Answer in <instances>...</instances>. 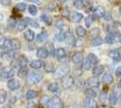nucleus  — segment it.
<instances>
[{
  "label": "nucleus",
  "mask_w": 121,
  "mask_h": 108,
  "mask_svg": "<svg viewBox=\"0 0 121 108\" xmlns=\"http://www.w3.org/2000/svg\"><path fill=\"white\" fill-rule=\"evenodd\" d=\"M43 74L38 71H30L28 72L26 76V82L28 85H35L42 81L43 79Z\"/></svg>",
  "instance_id": "obj_1"
},
{
  "label": "nucleus",
  "mask_w": 121,
  "mask_h": 108,
  "mask_svg": "<svg viewBox=\"0 0 121 108\" xmlns=\"http://www.w3.org/2000/svg\"><path fill=\"white\" fill-rule=\"evenodd\" d=\"M99 63V58L94 53H90L86 60L82 63V66L85 69H90L91 68L95 67Z\"/></svg>",
  "instance_id": "obj_2"
},
{
  "label": "nucleus",
  "mask_w": 121,
  "mask_h": 108,
  "mask_svg": "<svg viewBox=\"0 0 121 108\" xmlns=\"http://www.w3.org/2000/svg\"><path fill=\"white\" fill-rule=\"evenodd\" d=\"M28 63V60L27 58H25V56H20L18 58H15V60H13L11 61L10 67L14 69V68H25L26 67Z\"/></svg>",
  "instance_id": "obj_3"
},
{
  "label": "nucleus",
  "mask_w": 121,
  "mask_h": 108,
  "mask_svg": "<svg viewBox=\"0 0 121 108\" xmlns=\"http://www.w3.org/2000/svg\"><path fill=\"white\" fill-rule=\"evenodd\" d=\"M70 72V67L66 64H61L60 66H58L57 68L54 70V76L57 78H62L65 76H67Z\"/></svg>",
  "instance_id": "obj_4"
},
{
  "label": "nucleus",
  "mask_w": 121,
  "mask_h": 108,
  "mask_svg": "<svg viewBox=\"0 0 121 108\" xmlns=\"http://www.w3.org/2000/svg\"><path fill=\"white\" fill-rule=\"evenodd\" d=\"M48 108H64L63 101L59 96H53L50 98L49 102L47 104Z\"/></svg>",
  "instance_id": "obj_5"
},
{
  "label": "nucleus",
  "mask_w": 121,
  "mask_h": 108,
  "mask_svg": "<svg viewBox=\"0 0 121 108\" xmlns=\"http://www.w3.org/2000/svg\"><path fill=\"white\" fill-rule=\"evenodd\" d=\"M14 76H15V70L10 66L4 67L2 68V70L0 71V78L1 79H11Z\"/></svg>",
  "instance_id": "obj_6"
},
{
  "label": "nucleus",
  "mask_w": 121,
  "mask_h": 108,
  "mask_svg": "<svg viewBox=\"0 0 121 108\" xmlns=\"http://www.w3.org/2000/svg\"><path fill=\"white\" fill-rule=\"evenodd\" d=\"M60 83H61V87L64 89H69V88H72L73 85L75 84V79L71 75H67V76L61 78Z\"/></svg>",
  "instance_id": "obj_7"
},
{
  "label": "nucleus",
  "mask_w": 121,
  "mask_h": 108,
  "mask_svg": "<svg viewBox=\"0 0 121 108\" xmlns=\"http://www.w3.org/2000/svg\"><path fill=\"white\" fill-rule=\"evenodd\" d=\"M6 86H7V88L9 90H11V91H15V90L19 89V88H20L21 86V83L16 78H11V79H9L7 81Z\"/></svg>",
  "instance_id": "obj_8"
},
{
  "label": "nucleus",
  "mask_w": 121,
  "mask_h": 108,
  "mask_svg": "<svg viewBox=\"0 0 121 108\" xmlns=\"http://www.w3.org/2000/svg\"><path fill=\"white\" fill-rule=\"evenodd\" d=\"M71 61L73 62L74 64L77 65H80L82 64L84 61V56H83V53L81 52H76L73 53V55L71 57Z\"/></svg>",
  "instance_id": "obj_9"
},
{
  "label": "nucleus",
  "mask_w": 121,
  "mask_h": 108,
  "mask_svg": "<svg viewBox=\"0 0 121 108\" xmlns=\"http://www.w3.org/2000/svg\"><path fill=\"white\" fill-rule=\"evenodd\" d=\"M108 56L110 57L114 61H119L121 60V49H113V50L109 51Z\"/></svg>",
  "instance_id": "obj_10"
},
{
  "label": "nucleus",
  "mask_w": 121,
  "mask_h": 108,
  "mask_svg": "<svg viewBox=\"0 0 121 108\" xmlns=\"http://www.w3.org/2000/svg\"><path fill=\"white\" fill-rule=\"evenodd\" d=\"M64 41L67 45L74 46L76 43V39L71 32H67L65 33V36H64Z\"/></svg>",
  "instance_id": "obj_11"
},
{
  "label": "nucleus",
  "mask_w": 121,
  "mask_h": 108,
  "mask_svg": "<svg viewBox=\"0 0 121 108\" xmlns=\"http://www.w3.org/2000/svg\"><path fill=\"white\" fill-rule=\"evenodd\" d=\"M87 84L91 88H98L100 86V81L96 77H91L87 80Z\"/></svg>",
  "instance_id": "obj_12"
},
{
  "label": "nucleus",
  "mask_w": 121,
  "mask_h": 108,
  "mask_svg": "<svg viewBox=\"0 0 121 108\" xmlns=\"http://www.w3.org/2000/svg\"><path fill=\"white\" fill-rule=\"evenodd\" d=\"M10 39H8L6 37H1L0 38V49L7 50V49H10Z\"/></svg>",
  "instance_id": "obj_13"
},
{
  "label": "nucleus",
  "mask_w": 121,
  "mask_h": 108,
  "mask_svg": "<svg viewBox=\"0 0 121 108\" xmlns=\"http://www.w3.org/2000/svg\"><path fill=\"white\" fill-rule=\"evenodd\" d=\"M93 12H94V16L96 17H99V18H102L106 16V9L101 5L97 6Z\"/></svg>",
  "instance_id": "obj_14"
},
{
  "label": "nucleus",
  "mask_w": 121,
  "mask_h": 108,
  "mask_svg": "<svg viewBox=\"0 0 121 108\" xmlns=\"http://www.w3.org/2000/svg\"><path fill=\"white\" fill-rule=\"evenodd\" d=\"M44 62L42 60H35L30 63V67L34 69H40L44 67Z\"/></svg>",
  "instance_id": "obj_15"
},
{
  "label": "nucleus",
  "mask_w": 121,
  "mask_h": 108,
  "mask_svg": "<svg viewBox=\"0 0 121 108\" xmlns=\"http://www.w3.org/2000/svg\"><path fill=\"white\" fill-rule=\"evenodd\" d=\"M0 56L3 60H12L15 59V53L14 51H5L0 53Z\"/></svg>",
  "instance_id": "obj_16"
},
{
  "label": "nucleus",
  "mask_w": 121,
  "mask_h": 108,
  "mask_svg": "<svg viewBox=\"0 0 121 108\" xmlns=\"http://www.w3.org/2000/svg\"><path fill=\"white\" fill-rule=\"evenodd\" d=\"M83 105L85 108H96L97 103L95 102L94 99L86 97L85 100L83 101Z\"/></svg>",
  "instance_id": "obj_17"
},
{
  "label": "nucleus",
  "mask_w": 121,
  "mask_h": 108,
  "mask_svg": "<svg viewBox=\"0 0 121 108\" xmlns=\"http://www.w3.org/2000/svg\"><path fill=\"white\" fill-rule=\"evenodd\" d=\"M102 81L105 84H107V85H111L112 83L114 82V77H113L111 73L106 72V73H104V75L102 77Z\"/></svg>",
  "instance_id": "obj_18"
},
{
  "label": "nucleus",
  "mask_w": 121,
  "mask_h": 108,
  "mask_svg": "<svg viewBox=\"0 0 121 108\" xmlns=\"http://www.w3.org/2000/svg\"><path fill=\"white\" fill-rule=\"evenodd\" d=\"M89 3H91V2H89V1H82V0H76V1L73 2V5L75 6L77 9H82L85 6H89L90 5Z\"/></svg>",
  "instance_id": "obj_19"
},
{
  "label": "nucleus",
  "mask_w": 121,
  "mask_h": 108,
  "mask_svg": "<svg viewBox=\"0 0 121 108\" xmlns=\"http://www.w3.org/2000/svg\"><path fill=\"white\" fill-rule=\"evenodd\" d=\"M36 56L38 57L39 59L43 60V59H46L47 57L49 56V54H48L47 51H46L43 47H41V48H39L37 50V52H36Z\"/></svg>",
  "instance_id": "obj_20"
},
{
  "label": "nucleus",
  "mask_w": 121,
  "mask_h": 108,
  "mask_svg": "<svg viewBox=\"0 0 121 108\" xmlns=\"http://www.w3.org/2000/svg\"><path fill=\"white\" fill-rule=\"evenodd\" d=\"M54 56H55V58L58 59V60H62V59H64L66 57L65 50H64L63 48H59V49L55 50V52H54Z\"/></svg>",
  "instance_id": "obj_21"
},
{
  "label": "nucleus",
  "mask_w": 121,
  "mask_h": 108,
  "mask_svg": "<svg viewBox=\"0 0 121 108\" xmlns=\"http://www.w3.org/2000/svg\"><path fill=\"white\" fill-rule=\"evenodd\" d=\"M24 37L25 39L27 41H32L35 40V32L32 31V30H26V31L24 32Z\"/></svg>",
  "instance_id": "obj_22"
},
{
  "label": "nucleus",
  "mask_w": 121,
  "mask_h": 108,
  "mask_svg": "<svg viewBox=\"0 0 121 108\" xmlns=\"http://www.w3.org/2000/svg\"><path fill=\"white\" fill-rule=\"evenodd\" d=\"M103 72H104V66H102V65H97L92 68V74L97 77L102 75Z\"/></svg>",
  "instance_id": "obj_23"
},
{
  "label": "nucleus",
  "mask_w": 121,
  "mask_h": 108,
  "mask_svg": "<svg viewBox=\"0 0 121 108\" xmlns=\"http://www.w3.org/2000/svg\"><path fill=\"white\" fill-rule=\"evenodd\" d=\"M10 44H11V49L13 50H19L21 48V41L17 39V38H13L10 40Z\"/></svg>",
  "instance_id": "obj_24"
},
{
  "label": "nucleus",
  "mask_w": 121,
  "mask_h": 108,
  "mask_svg": "<svg viewBox=\"0 0 121 108\" xmlns=\"http://www.w3.org/2000/svg\"><path fill=\"white\" fill-rule=\"evenodd\" d=\"M71 20H72V22H74V23H80L82 20V18H83V15L81 14V13H79V12H73L71 14Z\"/></svg>",
  "instance_id": "obj_25"
},
{
  "label": "nucleus",
  "mask_w": 121,
  "mask_h": 108,
  "mask_svg": "<svg viewBox=\"0 0 121 108\" xmlns=\"http://www.w3.org/2000/svg\"><path fill=\"white\" fill-rule=\"evenodd\" d=\"M104 42L103 38L100 36H95L94 38H92V40L91 41V44L92 46H99Z\"/></svg>",
  "instance_id": "obj_26"
},
{
  "label": "nucleus",
  "mask_w": 121,
  "mask_h": 108,
  "mask_svg": "<svg viewBox=\"0 0 121 108\" xmlns=\"http://www.w3.org/2000/svg\"><path fill=\"white\" fill-rule=\"evenodd\" d=\"M47 38H48L47 32H46L45 31H43V32H41L40 33L36 36V41L39 42V43H42V42L45 41L46 40H47Z\"/></svg>",
  "instance_id": "obj_27"
},
{
  "label": "nucleus",
  "mask_w": 121,
  "mask_h": 108,
  "mask_svg": "<svg viewBox=\"0 0 121 108\" xmlns=\"http://www.w3.org/2000/svg\"><path fill=\"white\" fill-rule=\"evenodd\" d=\"M108 103L110 105H115L117 103V95L115 92H111L109 94V96H108Z\"/></svg>",
  "instance_id": "obj_28"
},
{
  "label": "nucleus",
  "mask_w": 121,
  "mask_h": 108,
  "mask_svg": "<svg viewBox=\"0 0 121 108\" xmlns=\"http://www.w3.org/2000/svg\"><path fill=\"white\" fill-rule=\"evenodd\" d=\"M27 23H26V20L25 19H23V20H20L19 22H17V24H16V29H17V31L18 32H22L24 31L25 28L27 27Z\"/></svg>",
  "instance_id": "obj_29"
},
{
  "label": "nucleus",
  "mask_w": 121,
  "mask_h": 108,
  "mask_svg": "<svg viewBox=\"0 0 121 108\" xmlns=\"http://www.w3.org/2000/svg\"><path fill=\"white\" fill-rule=\"evenodd\" d=\"M47 89L52 93H56L59 90V84L57 82H52L48 85Z\"/></svg>",
  "instance_id": "obj_30"
},
{
  "label": "nucleus",
  "mask_w": 121,
  "mask_h": 108,
  "mask_svg": "<svg viewBox=\"0 0 121 108\" xmlns=\"http://www.w3.org/2000/svg\"><path fill=\"white\" fill-rule=\"evenodd\" d=\"M43 48L47 51L49 55L54 56V52H55V50H54V46H53V44H52V42H47L45 44V46L43 47Z\"/></svg>",
  "instance_id": "obj_31"
},
{
  "label": "nucleus",
  "mask_w": 121,
  "mask_h": 108,
  "mask_svg": "<svg viewBox=\"0 0 121 108\" xmlns=\"http://www.w3.org/2000/svg\"><path fill=\"white\" fill-rule=\"evenodd\" d=\"M16 24H17V22H16L15 17H13V16L9 17V19L7 20V27L10 30H12V29H15V27H16Z\"/></svg>",
  "instance_id": "obj_32"
},
{
  "label": "nucleus",
  "mask_w": 121,
  "mask_h": 108,
  "mask_svg": "<svg viewBox=\"0 0 121 108\" xmlns=\"http://www.w3.org/2000/svg\"><path fill=\"white\" fill-rule=\"evenodd\" d=\"M85 96L88 98H92V99H94V98L97 96V93L93 88H87L85 90Z\"/></svg>",
  "instance_id": "obj_33"
},
{
  "label": "nucleus",
  "mask_w": 121,
  "mask_h": 108,
  "mask_svg": "<svg viewBox=\"0 0 121 108\" xmlns=\"http://www.w3.org/2000/svg\"><path fill=\"white\" fill-rule=\"evenodd\" d=\"M37 96V92L35 91V90H33V89H30V90H28L26 94H25V98L27 99V100H33V99H35V98Z\"/></svg>",
  "instance_id": "obj_34"
},
{
  "label": "nucleus",
  "mask_w": 121,
  "mask_h": 108,
  "mask_svg": "<svg viewBox=\"0 0 121 108\" xmlns=\"http://www.w3.org/2000/svg\"><path fill=\"white\" fill-rule=\"evenodd\" d=\"M41 20L43 21L44 24H46L47 25H51L52 23V20L51 16H48L47 14H43V15L41 16Z\"/></svg>",
  "instance_id": "obj_35"
},
{
  "label": "nucleus",
  "mask_w": 121,
  "mask_h": 108,
  "mask_svg": "<svg viewBox=\"0 0 121 108\" xmlns=\"http://www.w3.org/2000/svg\"><path fill=\"white\" fill-rule=\"evenodd\" d=\"M44 70H45L46 73H52L54 72L55 68H54V65L52 63V62H47L44 64Z\"/></svg>",
  "instance_id": "obj_36"
},
{
  "label": "nucleus",
  "mask_w": 121,
  "mask_h": 108,
  "mask_svg": "<svg viewBox=\"0 0 121 108\" xmlns=\"http://www.w3.org/2000/svg\"><path fill=\"white\" fill-rule=\"evenodd\" d=\"M76 34L79 37H84V36L87 34V31L84 27L82 26H78L76 28Z\"/></svg>",
  "instance_id": "obj_37"
},
{
  "label": "nucleus",
  "mask_w": 121,
  "mask_h": 108,
  "mask_svg": "<svg viewBox=\"0 0 121 108\" xmlns=\"http://www.w3.org/2000/svg\"><path fill=\"white\" fill-rule=\"evenodd\" d=\"M104 41H105V42L108 43V44L114 43V42H115V34H114V33H110V32L107 33Z\"/></svg>",
  "instance_id": "obj_38"
},
{
  "label": "nucleus",
  "mask_w": 121,
  "mask_h": 108,
  "mask_svg": "<svg viewBox=\"0 0 121 108\" xmlns=\"http://www.w3.org/2000/svg\"><path fill=\"white\" fill-rule=\"evenodd\" d=\"M7 99V92L5 89H0V104H4Z\"/></svg>",
  "instance_id": "obj_39"
},
{
  "label": "nucleus",
  "mask_w": 121,
  "mask_h": 108,
  "mask_svg": "<svg viewBox=\"0 0 121 108\" xmlns=\"http://www.w3.org/2000/svg\"><path fill=\"white\" fill-rule=\"evenodd\" d=\"M26 4L24 3V2H20V3H18V4H16V5L15 6V8H14V10H17L19 11V12H24V11L26 9Z\"/></svg>",
  "instance_id": "obj_40"
},
{
  "label": "nucleus",
  "mask_w": 121,
  "mask_h": 108,
  "mask_svg": "<svg viewBox=\"0 0 121 108\" xmlns=\"http://www.w3.org/2000/svg\"><path fill=\"white\" fill-rule=\"evenodd\" d=\"M107 99H108V92H107L106 90H105V91H101L100 94H99V102L102 104H104L107 101Z\"/></svg>",
  "instance_id": "obj_41"
},
{
  "label": "nucleus",
  "mask_w": 121,
  "mask_h": 108,
  "mask_svg": "<svg viewBox=\"0 0 121 108\" xmlns=\"http://www.w3.org/2000/svg\"><path fill=\"white\" fill-rule=\"evenodd\" d=\"M25 20H26L27 24L33 26V27H35V28H39V24H38L35 19H32V18H25Z\"/></svg>",
  "instance_id": "obj_42"
},
{
  "label": "nucleus",
  "mask_w": 121,
  "mask_h": 108,
  "mask_svg": "<svg viewBox=\"0 0 121 108\" xmlns=\"http://www.w3.org/2000/svg\"><path fill=\"white\" fill-rule=\"evenodd\" d=\"M18 77H25L27 76V74H28V70H27V68L26 67L25 68H19V70H18Z\"/></svg>",
  "instance_id": "obj_43"
},
{
  "label": "nucleus",
  "mask_w": 121,
  "mask_h": 108,
  "mask_svg": "<svg viewBox=\"0 0 121 108\" xmlns=\"http://www.w3.org/2000/svg\"><path fill=\"white\" fill-rule=\"evenodd\" d=\"M28 12H29V14L32 15V16H36L38 10H37V7H36L35 5H30L28 6Z\"/></svg>",
  "instance_id": "obj_44"
},
{
  "label": "nucleus",
  "mask_w": 121,
  "mask_h": 108,
  "mask_svg": "<svg viewBox=\"0 0 121 108\" xmlns=\"http://www.w3.org/2000/svg\"><path fill=\"white\" fill-rule=\"evenodd\" d=\"M64 36H65V33L62 32H58V33L54 36V39H55L57 41H64Z\"/></svg>",
  "instance_id": "obj_45"
},
{
  "label": "nucleus",
  "mask_w": 121,
  "mask_h": 108,
  "mask_svg": "<svg viewBox=\"0 0 121 108\" xmlns=\"http://www.w3.org/2000/svg\"><path fill=\"white\" fill-rule=\"evenodd\" d=\"M93 22H94L93 16H88L87 18H85V25L90 28L91 26V24H93Z\"/></svg>",
  "instance_id": "obj_46"
},
{
  "label": "nucleus",
  "mask_w": 121,
  "mask_h": 108,
  "mask_svg": "<svg viewBox=\"0 0 121 108\" xmlns=\"http://www.w3.org/2000/svg\"><path fill=\"white\" fill-rule=\"evenodd\" d=\"M49 100H50V97H49L47 95H43V96H42V97L40 98V103L42 104H46V105H47Z\"/></svg>",
  "instance_id": "obj_47"
},
{
  "label": "nucleus",
  "mask_w": 121,
  "mask_h": 108,
  "mask_svg": "<svg viewBox=\"0 0 121 108\" xmlns=\"http://www.w3.org/2000/svg\"><path fill=\"white\" fill-rule=\"evenodd\" d=\"M0 4L5 5V6H8L11 5V1L10 0H0Z\"/></svg>",
  "instance_id": "obj_48"
},
{
  "label": "nucleus",
  "mask_w": 121,
  "mask_h": 108,
  "mask_svg": "<svg viewBox=\"0 0 121 108\" xmlns=\"http://www.w3.org/2000/svg\"><path fill=\"white\" fill-rule=\"evenodd\" d=\"M116 41L121 43V32H117V33H115V41Z\"/></svg>",
  "instance_id": "obj_49"
},
{
  "label": "nucleus",
  "mask_w": 121,
  "mask_h": 108,
  "mask_svg": "<svg viewBox=\"0 0 121 108\" xmlns=\"http://www.w3.org/2000/svg\"><path fill=\"white\" fill-rule=\"evenodd\" d=\"M115 73H116V76H117V77H121V67L117 68Z\"/></svg>",
  "instance_id": "obj_50"
},
{
  "label": "nucleus",
  "mask_w": 121,
  "mask_h": 108,
  "mask_svg": "<svg viewBox=\"0 0 121 108\" xmlns=\"http://www.w3.org/2000/svg\"><path fill=\"white\" fill-rule=\"evenodd\" d=\"M54 7H55V4H54V3H50L49 5H48V9L50 11H53Z\"/></svg>",
  "instance_id": "obj_51"
},
{
  "label": "nucleus",
  "mask_w": 121,
  "mask_h": 108,
  "mask_svg": "<svg viewBox=\"0 0 121 108\" xmlns=\"http://www.w3.org/2000/svg\"><path fill=\"white\" fill-rule=\"evenodd\" d=\"M69 14H70V12H69V10H64L63 12H62V15H63V16H69Z\"/></svg>",
  "instance_id": "obj_52"
},
{
  "label": "nucleus",
  "mask_w": 121,
  "mask_h": 108,
  "mask_svg": "<svg viewBox=\"0 0 121 108\" xmlns=\"http://www.w3.org/2000/svg\"><path fill=\"white\" fill-rule=\"evenodd\" d=\"M68 108H80V107L78 105H76V104H71Z\"/></svg>",
  "instance_id": "obj_53"
},
{
  "label": "nucleus",
  "mask_w": 121,
  "mask_h": 108,
  "mask_svg": "<svg viewBox=\"0 0 121 108\" xmlns=\"http://www.w3.org/2000/svg\"><path fill=\"white\" fill-rule=\"evenodd\" d=\"M3 18H4V16H3V14H1V13H0V21L3 20Z\"/></svg>",
  "instance_id": "obj_54"
},
{
  "label": "nucleus",
  "mask_w": 121,
  "mask_h": 108,
  "mask_svg": "<svg viewBox=\"0 0 121 108\" xmlns=\"http://www.w3.org/2000/svg\"><path fill=\"white\" fill-rule=\"evenodd\" d=\"M2 108H12L10 106V105H8V104H6V105H4V106H3V107Z\"/></svg>",
  "instance_id": "obj_55"
},
{
  "label": "nucleus",
  "mask_w": 121,
  "mask_h": 108,
  "mask_svg": "<svg viewBox=\"0 0 121 108\" xmlns=\"http://www.w3.org/2000/svg\"><path fill=\"white\" fill-rule=\"evenodd\" d=\"M119 14L121 15V6H120V8H119Z\"/></svg>",
  "instance_id": "obj_56"
},
{
  "label": "nucleus",
  "mask_w": 121,
  "mask_h": 108,
  "mask_svg": "<svg viewBox=\"0 0 121 108\" xmlns=\"http://www.w3.org/2000/svg\"><path fill=\"white\" fill-rule=\"evenodd\" d=\"M119 86L121 87V79H120V81H119Z\"/></svg>",
  "instance_id": "obj_57"
}]
</instances>
